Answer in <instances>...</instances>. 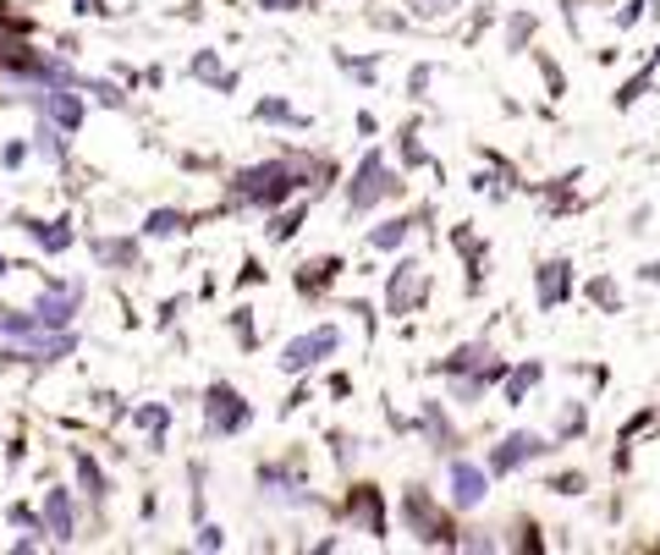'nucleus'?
Returning a JSON list of instances; mask_svg holds the SVG:
<instances>
[{"label": "nucleus", "instance_id": "obj_1", "mask_svg": "<svg viewBox=\"0 0 660 555\" xmlns=\"http://www.w3.org/2000/svg\"><path fill=\"white\" fill-rule=\"evenodd\" d=\"M292 187H298V165H287V160H265V165H248L237 176V198L243 204H281Z\"/></svg>", "mask_w": 660, "mask_h": 555}, {"label": "nucleus", "instance_id": "obj_2", "mask_svg": "<svg viewBox=\"0 0 660 555\" xmlns=\"http://www.w3.org/2000/svg\"><path fill=\"white\" fill-rule=\"evenodd\" d=\"M402 193V182L385 171V160L380 154H363V165H358V182H352V209L363 215L369 204H380V198H396Z\"/></svg>", "mask_w": 660, "mask_h": 555}, {"label": "nucleus", "instance_id": "obj_3", "mask_svg": "<svg viewBox=\"0 0 660 555\" xmlns=\"http://www.w3.org/2000/svg\"><path fill=\"white\" fill-rule=\"evenodd\" d=\"M336 352V330H309V336H298V341H287V352H281V369L287 374H303V369H314L320 358Z\"/></svg>", "mask_w": 660, "mask_h": 555}, {"label": "nucleus", "instance_id": "obj_4", "mask_svg": "<svg viewBox=\"0 0 660 555\" xmlns=\"http://www.w3.org/2000/svg\"><path fill=\"white\" fill-rule=\"evenodd\" d=\"M204 418H209V434H237V429L248 423V408L237 402V391H231V386H209Z\"/></svg>", "mask_w": 660, "mask_h": 555}, {"label": "nucleus", "instance_id": "obj_5", "mask_svg": "<svg viewBox=\"0 0 660 555\" xmlns=\"http://www.w3.org/2000/svg\"><path fill=\"white\" fill-rule=\"evenodd\" d=\"M33 105H39L55 127H66V133H78V127H83V100H78V94H66V89H44V94H33Z\"/></svg>", "mask_w": 660, "mask_h": 555}, {"label": "nucleus", "instance_id": "obj_6", "mask_svg": "<svg viewBox=\"0 0 660 555\" xmlns=\"http://www.w3.org/2000/svg\"><path fill=\"white\" fill-rule=\"evenodd\" d=\"M539 451H545V440H539V434H506V440L491 451V467H495V473H512V467H523V462H528V456H539Z\"/></svg>", "mask_w": 660, "mask_h": 555}, {"label": "nucleus", "instance_id": "obj_7", "mask_svg": "<svg viewBox=\"0 0 660 555\" xmlns=\"http://www.w3.org/2000/svg\"><path fill=\"white\" fill-rule=\"evenodd\" d=\"M452 501H457L463 512H474V506L485 501V473H479L474 462H457V467H452Z\"/></svg>", "mask_w": 660, "mask_h": 555}, {"label": "nucleus", "instance_id": "obj_8", "mask_svg": "<svg viewBox=\"0 0 660 555\" xmlns=\"http://www.w3.org/2000/svg\"><path fill=\"white\" fill-rule=\"evenodd\" d=\"M72 308H78V286H50V291L39 297V308H33V314H39L44 325H66V319H72Z\"/></svg>", "mask_w": 660, "mask_h": 555}, {"label": "nucleus", "instance_id": "obj_9", "mask_svg": "<svg viewBox=\"0 0 660 555\" xmlns=\"http://www.w3.org/2000/svg\"><path fill=\"white\" fill-rule=\"evenodd\" d=\"M44 523H50V539H72V506H66V490H50V501H44Z\"/></svg>", "mask_w": 660, "mask_h": 555}, {"label": "nucleus", "instance_id": "obj_10", "mask_svg": "<svg viewBox=\"0 0 660 555\" xmlns=\"http://www.w3.org/2000/svg\"><path fill=\"white\" fill-rule=\"evenodd\" d=\"M408 523H413V528H424L430 539H441V534H446V528H441V517L430 512V501H424V490H413V495H408Z\"/></svg>", "mask_w": 660, "mask_h": 555}, {"label": "nucleus", "instance_id": "obj_11", "mask_svg": "<svg viewBox=\"0 0 660 555\" xmlns=\"http://www.w3.org/2000/svg\"><path fill=\"white\" fill-rule=\"evenodd\" d=\"M28 232H33L50 254H61V248L72 243V226H66V220H28Z\"/></svg>", "mask_w": 660, "mask_h": 555}, {"label": "nucleus", "instance_id": "obj_12", "mask_svg": "<svg viewBox=\"0 0 660 555\" xmlns=\"http://www.w3.org/2000/svg\"><path fill=\"white\" fill-rule=\"evenodd\" d=\"M413 286H419V265H402L396 280H391V314H408V302H413Z\"/></svg>", "mask_w": 660, "mask_h": 555}, {"label": "nucleus", "instance_id": "obj_13", "mask_svg": "<svg viewBox=\"0 0 660 555\" xmlns=\"http://www.w3.org/2000/svg\"><path fill=\"white\" fill-rule=\"evenodd\" d=\"M561 270H567V265H545V276H539V302H545V308L567 297V276H561Z\"/></svg>", "mask_w": 660, "mask_h": 555}, {"label": "nucleus", "instance_id": "obj_14", "mask_svg": "<svg viewBox=\"0 0 660 555\" xmlns=\"http://www.w3.org/2000/svg\"><path fill=\"white\" fill-rule=\"evenodd\" d=\"M78 479H83V490H89L94 501H105V479H100V462H94L89 451H78Z\"/></svg>", "mask_w": 660, "mask_h": 555}, {"label": "nucleus", "instance_id": "obj_15", "mask_svg": "<svg viewBox=\"0 0 660 555\" xmlns=\"http://www.w3.org/2000/svg\"><path fill=\"white\" fill-rule=\"evenodd\" d=\"M408 226H413V220H385L380 232H369V243H374V248H396V243H408Z\"/></svg>", "mask_w": 660, "mask_h": 555}, {"label": "nucleus", "instance_id": "obj_16", "mask_svg": "<svg viewBox=\"0 0 660 555\" xmlns=\"http://www.w3.org/2000/svg\"><path fill=\"white\" fill-rule=\"evenodd\" d=\"M539 380V363H523L517 374H512V386H506V402H523V391Z\"/></svg>", "mask_w": 660, "mask_h": 555}, {"label": "nucleus", "instance_id": "obj_17", "mask_svg": "<svg viewBox=\"0 0 660 555\" xmlns=\"http://www.w3.org/2000/svg\"><path fill=\"white\" fill-rule=\"evenodd\" d=\"M149 232H155V237H176V232H182V215H176V209H161V215H149Z\"/></svg>", "mask_w": 660, "mask_h": 555}, {"label": "nucleus", "instance_id": "obj_18", "mask_svg": "<svg viewBox=\"0 0 660 555\" xmlns=\"http://www.w3.org/2000/svg\"><path fill=\"white\" fill-rule=\"evenodd\" d=\"M298 220H303V209H292V215H276V220H270V237H276V243H287V237L298 232Z\"/></svg>", "mask_w": 660, "mask_h": 555}, {"label": "nucleus", "instance_id": "obj_19", "mask_svg": "<svg viewBox=\"0 0 660 555\" xmlns=\"http://www.w3.org/2000/svg\"><path fill=\"white\" fill-rule=\"evenodd\" d=\"M100 259L105 265H133V243H100Z\"/></svg>", "mask_w": 660, "mask_h": 555}, {"label": "nucleus", "instance_id": "obj_20", "mask_svg": "<svg viewBox=\"0 0 660 555\" xmlns=\"http://www.w3.org/2000/svg\"><path fill=\"white\" fill-rule=\"evenodd\" d=\"M193 78H209V83H226V78H220V66H215V55H193Z\"/></svg>", "mask_w": 660, "mask_h": 555}, {"label": "nucleus", "instance_id": "obj_21", "mask_svg": "<svg viewBox=\"0 0 660 555\" xmlns=\"http://www.w3.org/2000/svg\"><path fill=\"white\" fill-rule=\"evenodd\" d=\"M336 270H341V265H336V259H314V265H309V270H303V286H314V280L336 276Z\"/></svg>", "mask_w": 660, "mask_h": 555}, {"label": "nucleus", "instance_id": "obj_22", "mask_svg": "<svg viewBox=\"0 0 660 555\" xmlns=\"http://www.w3.org/2000/svg\"><path fill=\"white\" fill-rule=\"evenodd\" d=\"M259 116H265V122H298V116H292L281 100H265V105H259Z\"/></svg>", "mask_w": 660, "mask_h": 555}, {"label": "nucleus", "instance_id": "obj_23", "mask_svg": "<svg viewBox=\"0 0 660 555\" xmlns=\"http://www.w3.org/2000/svg\"><path fill=\"white\" fill-rule=\"evenodd\" d=\"M39 148H44L50 160L61 154V138H55V122H44V127H39Z\"/></svg>", "mask_w": 660, "mask_h": 555}, {"label": "nucleus", "instance_id": "obj_24", "mask_svg": "<svg viewBox=\"0 0 660 555\" xmlns=\"http://www.w3.org/2000/svg\"><path fill=\"white\" fill-rule=\"evenodd\" d=\"M165 408H144V413H138V423H144V429H165Z\"/></svg>", "mask_w": 660, "mask_h": 555}, {"label": "nucleus", "instance_id": "obj_25", "mask_svg": "<svg viewBox=\"0 0 660 555\" xmlns=\"http://www.w3.org/2000/svg\"><path fill=\"white\" fill-rule=\"evenodd\" d=\"M270 11H292V6H303V0H265Z\"/></svg>", "mask_w": 660, "mask_h": 555}, {"label": "nucleus", "instance_id": "obj_26", "mask_svg": "<svg viewBox=\"0 0 660 555\" xmlns=\"http://www.w3.org/2000/svg\"><path fill=\"white\" fill-rule=\"evenodd\" d=\"M78 6H83V11H105V6H100V0H78Z\"/></svg>", "mask_w": 660, "mask_h": 555}, {"label": "nucleus", "instance_id": "obj_27", "mask_svg": "<svg viewBox=\"0 0 660 555\" xmlns=\"http://www.w3.org/2000/svg\"><path fill=\"white\" fill-rule=\"evenodd\" d=\"M0 276H6V259H0Z\"/></svg>", "mask_w": 660, "mask_h": 555}]
</instances>
